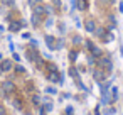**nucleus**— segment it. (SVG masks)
<instances>
[{
	"label": "nucleus",
	"mask_w": 123,
	"mask_h": 115,
	"mask_svg": "<svg viewBox=\"0 0 123 115\" xmlns=\"http://www.w3.org/2000/svg\"><path fill=\"white\" fill-rule=\"evenodd\" d=\"M4 113H5V110H4V107H2V105H0V115H4Z\"/></svg>",
	"instance_id": "cd10ccee"
},
{
	"label": "nucleus",
	"mask_w": 123,
	"mask_h": 115,
	"mask_svg": "<svg viewBox=\"0 0 123 115\" xmlns=\"http://www.w3.org/2000/svg\"><path fill=\"white\" fill-rule=\"evenodd\" d=\"M15 71H17V73H25V68L20 66V64H15Z\"/></svg>",
	"instance_id": "dca6fc26"
},
{
	"label": "nucleus",
	"mask_w": 123,
	"mask_h": 115,
	"mask_svg": "<svg viewBox=\"0 0 123 115\" xmlns=\"http://www.w3.org/2000/svg\"><path fill=\"white\" fill-rule=\"evenodd\" d=\"M69 76H73L74 80H78V76H79V74H78V69L71 66V68H69Z\"/></svg>",
	"instance_id": "9b49d317"
},
{
	"label": "nucleus",
	"mask_w": 123,
	"mask_h": 115,
	"mask_svg": "<svg viewBox=\"0 0 123 115\" xmlns=\"http://www.w3.org/2000/svg\"><path fill=\"white\" fill-rule=\"evenodd\" d=\"M39 2H41V0H29V5H31V7H34V5H36V4H39Z\"/></svg>",
	"instance_id": "412c9836"
},
{
	"label": "nucleus",
	"mask_w": 123,
	"mask_h": 115,
	"mask_svg": "<svg viewBox=\"0 0 123 115\" xmlns=\"http://www.w3.org/2000/svg\"><path fill=\"white\" fill-rule=\"evenodd\" d=\"M86 31L94 32V22H93V20H88V22H86Z\"/></svg>",
	"instance_id": "1a4fd4ad"
},
{
	"label": "nucleus",
	"mask_w": 123,
	"mask_h": 115,
	"mask_svg": "<svg viewBox=\"0 0 123 115\" xmlns=\"http://www.w3.org/2000/svg\"><path fill=\"white\" fill-rule=\"evenodd\" d=\"M0 69H2V71H9V69H12V61H4L2 64H0Z\"/></svg>",
	"instance_id": "423d86ee"
},
{
	"label": "nucleus",
	"mask_w": 123,
	"mask_h": 115,
	"mask_svg": "<svg viewBox=\"0 0 123 115\" xmlns=\"http://www.w3.org/2000/svg\"><path fill=\"white\" fill-rule=\"evenodd\" d=\"M69 58H71V61H74V59L78 58V53H76V51H71V53H69Z\"/></svg>",
	"instance_id": "a211bd4d"
},
{
	"label": "nucleus",
	"mask_w": 123,
	"mask_h": 115,
	"mask_svg": "<svg viewBox=\"0 0 123 115\" xmlns=\"http://www.w3.org/2000/svg\"><path fill=\"white\" fill-rule=\"evenodd\" d=\"M27 59L32 61V63H36V64H39V53L36 49H29L27 51Z\"/></svg>",
	"instance_id": "7ed1b4c3"
},
{
	"label": "nucleus",
	"mask_w": 123,
	"mask_h": 115,
	"mask_svg": "<svg viewBox=\"0 0 123 115\" xmlns=\"http://www.w3.org/2000/svg\"><path fill=\"white\" fill-rule=\"evenodd\" d=\"M86 47H88V49H89V51H93V49H94V47H96V46H94V44H93V42H91V41H86Z\"/></svg>",
	"instance_id": "f3484780"
},
{
	"label": "nucleus",
	"mask_w": 123,
	"mask_h": 115,
	"mask_svg": "<svg viewBox=\"0 0 123 115\" xmlns=\"http://www.w3.org/2000/svg\"><path fill=\"white\" fill-rule=\"evenodd\" d=\"M14 59H15V61H20V56H19V54H15V53H14Z\"/></svg>",
	"instance_id": "bb28decb"
},
{
	"label": "nucleus",
	"mask_w": 123,
	"mask_h": 115,
	"mask_svg": "<svg viewBox=\"0 0 123 115\" xmlns=\"http://www.w3.org/2000/svg\"><path fill=\"white\" fill-rule=\"evenodd\" d=\"M94 32H96V36H98V37H101V39H103V37L106 36V32H105V29H101V27H98V29H94Z\"/></svg>",
	"instance_id": "9d476101"
},
{
	"label": "nucleus",
	"mask_w": 123,
	"mask_h": 115,
	"mask_svg": "<svg viewBox=\"0 0 123 115\" xmlns=\"http://www.w3.org/2000/svg\"><path fill=\"white\" fill-rule=\"evenodd\" d=\"M46 26L49 27V26H52V19H47V22H46Z\"/></svg>",
	"instance_id": "a878e982"
},
{
	"label": "nucleus",
	"mask_w": 123,
	"mask_h": 115,
	"mask_svg": "<svg viewBox=\"0 0 123 115\" xmlns=\"http://www.w3.org/2000/svg\"><path fill=\"white\" fill-rule=\"evenodd\" d=\"M47 69H49V71H57L56 64H52V63H49V64H47Z\"/></svg>",
	"instance_id": "6ab92c4d"
},
{
	"label": "nucleus",
	"mask_w": 123,
	"mask_h": 115,
	"mask_svg": "<svg viewBox=\"0 0 123 115\" xmlns=\"http://www.w3.org/2000/svg\"><path fill=\"white\" fill-rule=\"evenodd\" d=\"M52 2H54V4H56V5H57V7H59V5H61V0H52Z\"/></svg>",
	"instance_id": "c85d7f7f"
},
{
	"label": "nucleus",
	"mask_w": 123,
	"mask_h": 115,
	"mask_svg": "<svg viewBox=\"0 0 123 115\" xmlns=\"http://www.w3.org/2000/svg\"><path fill=\"white\" fill-rule=\"evenodd\" d=\"M93 78H94L98 83H103V81H105V78H106V73H105V71H103V69L98 66V68L93 71Z\"/></svg>",
	"instance_id": "f257e3e1"
},
{
	"label": "nucleus",
	"mask_w": 123,
	"mask_h": 115,
	"mask_svg": "<svg viewBox=\"0 0 123 115\" xmlns=\"http://www.w3.org/2000/svg\"><path fill=\"white\" fill-rule=\"evenodd\" d=\"M47 80L56 83V81H59L61 78H59V73H57V71H49V73H47Z\"/></svg>",
	"instance_id": "39448f33"
},
{
	"label": "nucleus",
	"mask_w": 123,
	"mask_h": 115,
	"mask_svg": "<svg viewBox=\"0 0 123 115\" xmlns=\"http://www.w3.org/2000/svg\"><path fill=\"white\" fill-rule=\"evenodd\" d=\"M46 44L49 46L51 51H54V42H52V36H46Z\"/></svg>",
	"instance_id": "6e6552de"
},
{
	"label": "nucleus",
	"mask_w": 123,
	"mask_h": 115,
	"mask_svg": "<svg viewBox=\"0 0 123 115\" xmlns=\"http://www.w3.org/2000/svg\"><path fill=\"white\" fill-rule=\"evenodd\" d=\"M31 22H32L34 26H39V24H41V15L34 12V14H32V17H31Z\"/></svg>",
	"instance_id": "0eeeda50"
},
{
	"label": "nucleus",
	"mask_w": 123,
	"mask_h": 115,
	"mask_svg": "<svg viewBox=\"0 0 123 115\" xmlns=\"http://www.w3.org/2000/svg\"><path fill=\"white\" fill-rule=\"evenodd\" d=\"M111 93H113V100H116V98H118V90H116V88H113V90H111Z\"/></svg>",
	"instance_id": "aec40b11"
},
{
	"label": "nucleus",
	"mask_w": 123,
	"mask_h": 115,
	"mask_svg": "<svg viewBox=\"0 0 123 115\" xmlns=\"http://www.w3.org/2000/svg\"><path fill=\"white\" fill-rule=\"evenodd\" d=\"M91 53H93L94 56H98V58H101V49H99V47H94V49H93Z\"/></svg>",
	"instance_id": "2eb2a0df"
},
{
	"label": "nucleus",
	"mask_w": 123,
	"mask_h": 115,
	"mask_svg": "<svg viewBox=\"0 0 123 115\" xmlns=\"http://www.w3.org/2000/svg\"><path fill=\"white\" fill-rule=\"evenodd\" d=\"M78 9L79 10H84L86 9V2H84V0H78Z\"/></svg>",
	"instance_id": "ddd939ff"
},
{
	"label": "nucleus",
	"mask_w": 123,
	"mask_h": 115,
	"mask_svg": "<svg viewBox=\"0 0 123 115\" xmlns=\"http://www.w3.org/2000/svg\"><path fill=\"white\" fill-rule=\"evenodd\" d=\"M66 113L71 115V113H73V107H68V108H66Z\"/></svg>",
	"instance_id": "b1692460"
},
{
	"label": "nucleus",
	"mask_w": 123,
	"mask_h": 115,
	"mask_svg": "<svg viewBox=\"0 0 123 115\" xmlns=\"http://www.w3.org/2000/svg\"><path fill=\"white\" fill-rule=\"evenodd\" d=\"M32 103H34V105H39V103H41V96H39V95H34V96H32Z\"/></svg>",
	"instance_id": "4468645a"
},
{
	"label": "nucleus",
	"mask_w": 123,
	"mask_h": 115,
	"mask_svg": "<svg viewBox=\"0 0 123 115\" xmlns=\"http://www.w3.org/2000/svg\"><path fill=\"white\" fill-rule=\"evenodd\" d=\"M46 91L51 93V95H54V93H56V88H46Z\"/></svg>",
	"instance_id": "4be33fe9"
},
{
	"label": "nucleus",
	"mask_w": 123,
	"mask_h": 115,
	"mask_svg": "<svg viewBox=\"0 0 123 115\" xmlns=\"http://www.w3.org/2000/svg\"><path fill=\"white\" fill-rule=\"evenodd\" d=\"M110 2H115V0H110Z\"/></svg>",
	"instance_id": "c756f323"
},
{
	"label": "nucleus",
	"mask_w": 123,
	"mask_h": 115,
	"mask_svg": "<svg viewBox=\"0 0 123 115\" xmlns=\"http://www.w3.org/2000/svg\"><path fill=\"white\" fill-rule=\"evenodd\" d=\"M98 66L99 68H106L108 71H111V68H113V64H111V61H110V58H99L98 59Z\"/></svg>",
	"instance_id": "f03ea898"
},
{
	"label": "nucleus",
	"mask_w": 123,
	"mask_h": 115,
	"mask_svg": "<svg viewBox=\"0 0 123 115\" xmlns=\"http://www.w3.org/2000/svg\"><path fill=\"white\" fill-rule=\"evenodd\" d=\"M14 107H15L17 110H20V108H22V100H20V98H17V100H14Z\"/></svg>",
	"instance_id": "f8f14e48"
},
{
	"label": "nucleus",
	"mask_w": 123,
	"mask_h": 115,
	"mask_svg": "<svg viewBox=\"0 0 123 115\" xmlns=\"http://www.w3.org/2000/svg\"><path fill=\"white\" fill-rule=\"evenodd\" d=\"M15 2V0H4V4H7V5H12Z\"/></svg>",
	"instance_id": "393cba45"
},
{
	"label": "nucleus",
	"mask_w": 123,
	"mask_h": 115,
	"mask_svg": "<svg viewBox=\"0 0 123 115\" xmlns=\"http://www.w3.org/2000/svg\"><path fill=\"white\" fill-rule=\"evenodd\" d=\"M44 108H46V112H51V110H52V105H51V103H46Z\"/></svg>",
	"instance_id": "5701e85b"
},
{
	"label": "nucleus",
	"mask_w": 123,
	"mask_h": 115,
	"mask_svg": "<svg viewBox=\"0 0 123 115\" xmlns=\"http://www.w3.org/2000/svg\"><path fill=\"white\" fill-rule=\"evenodd\" d=\"M2 88H4V91H5V93H12V91L15 90V85H14L12 81H5V83L2 85Z\"/></svg>",
	"instance_id": "20e7f679"
}]
</instances>
